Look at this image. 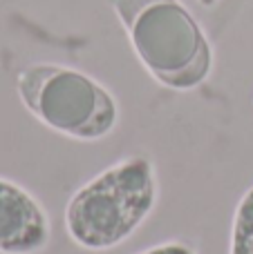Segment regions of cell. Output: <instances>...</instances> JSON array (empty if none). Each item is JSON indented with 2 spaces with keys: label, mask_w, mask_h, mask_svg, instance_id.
<instances>
[{
  "label": "cell",
  "mask_w": 253,
  "mask_h": 254,
  "mask_svg": "<svg viewBox=\"0 0 253 254\" xmlns=\"http://www.w3.org/2000/svg\"><path fill=\"white\" fill-rule=\"evenodd\" d=\"M139 63L159 85L193 92L213 71V47L179 0H108Z\"/></svg>",
  "instance_id": "cell-1"
},
{
  "label": "cell",
  "mask_w": 253,
  "mask_h": 254,
  "mask_svg": "<svg viewBox=\"0 0 253 254\" xmlns=\"http://www.w3.org/2000/svg\"><path fill=\"white\" fill-rule=\"evenodd\" d=\"M157 203L155 165L128 156L79 188L65 207V230L83 250L101 252L132 237Z\"/></svg>",
  "instance_id": "cell-2"
},
{
  "label": "cell",
  "mask_w": 253,
  "mask_h": 254,
  "mask_svg": "<svg viewBox=\"0 0 253 254\" xmlns=\"http://www.w3.org/2000/svg\"><path fill=\"white\" fill-rule=\"evenodd\" d=\"M16 92L36 121L76 140L106 138L119 123V105L110 89L65 65L25 67L16 76Z\"/></svg>",
  "instance_id": "cell-3"
},
{
  "label": "cell",
  "mask_w": 253,
  "mask_h": 254,
  "mask_svg": "<svg viewBox=\"0 0 253 254\" xmlns=\"http://www.w3.org/2000/svg\"><path fill=\"white\" fill-rule=\"evenodd\" d=\"M47 212L13 181L0 176V254H38L49 246Z\"/></svg>",
  "instance_id": "cell-4"
},
{
  "label": "cell",
  "mask_w": 253,
  "mask_h": 254,
  "mask_svg": "<svg viewBox=\"0 0 253 254\" xmlns=\"http://www.w3.org/2000/svg\"><path fill=\"white\" fill-rule=\"evenodd\" d=\"M229 254H253V185L240 198L233 214Z\"/></svg>",
  "instance_id": "cell-5"
},
{
  "label": "cell",
  "mask_w": 253,
  "mask_h": 254,
  "mask_svg": "<svg viewBox=\"0 0 253 254\" xmlns=\"http://www.w3.org/2000/svg\"><path fill=\"white\" fill-rule=\"evenodd\" d=\"M137 254H197L193 250L188 243H182V241H168V243H159V246H152L143 252H137Z\"/></svg>",
  "instance_id": "cell-6"
},
{
  "label": "cell",
  "mask_w": 253,
  "mask_h": 254,
  "mask_svg": "<svg viewBox=\"0 0 253 254\" xmlns=\"http://www.w3.org/2000/svg\"><path fill=\"white\" fill-rule=\"evenodd\" d=\"M197 2L202 4V7H206V9H211V7H215V4L220 2V0H197Z\"/></svg>",
  "instance_id": "cell-7"
}]
</instances>
